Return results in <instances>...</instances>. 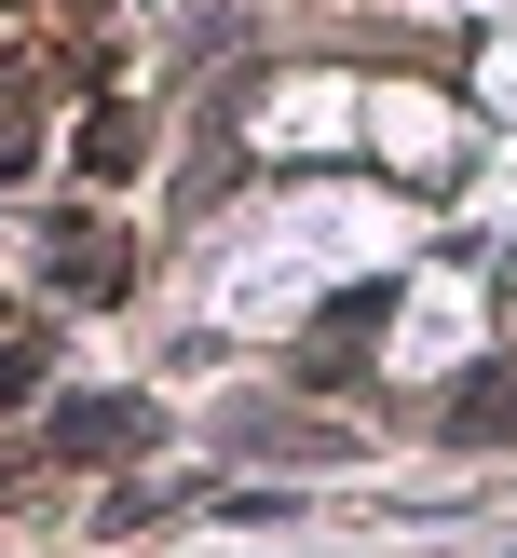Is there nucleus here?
Listing matches in <instances>:
<instances>
[{
  "label": "nucleus",
  "mask_w": 517,
  "mask_h": 558,
  "mask_svg": "<svg viewBox=\"0 0 517 558\" xmlns=\"http://www.w3.org/2000/svg\"><path fill=\"white\" fill-rule=\"evenodd\" d=\"M54 272H69V287H82V300H96V287H123V259H109V245H96V232H82V245H54Z\"/></svg>",
  "instance_id": "1"
}]
</instances>
